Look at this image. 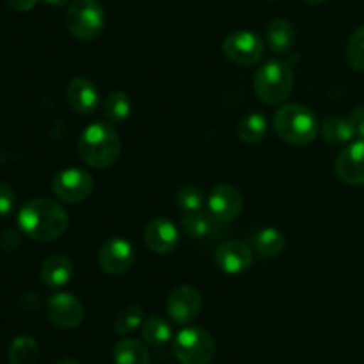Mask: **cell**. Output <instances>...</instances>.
I'll return each instance as SVG.
<instances>
[{
  "mask_svg": "<svg viewBox=\"0 0 364 364\" xmlns=\"http://www.w3.org/2000/svg\"><path fill=\"white\" fill-rule=\"evenodd\" d=\"M252 84L259 102L265 105H279L294 91V68L287 60H269L256 70Z\"/></svg>",
  "mask_w": 364,
  "mask_h": 364,
  "instance_id": "4",
  "label": "cell"
},
{
  "mask_svg": "<svg viewBox=\"0 0 364 364\" xmlns=\"http://www.w3.org/2000/svg\"><path fill=\"white\" fill-rule=\"evenodd\" d=\"M73 276V265L68 256L53 255L43 262L41 270H39V277L41 283L46 288H60L68 284V281Z\"/></svg>",
  "mask_w": 364,
  "mask_h": 364,
  "instance_id": "17",
  "label": "cell"
},
{
  "mask_svg": "<svg viewBox=\"0 0 364 364\" xmlns=\"http://www.w3.org/2000/svg\"><path fill=\"white\" fill-rule=\"evenodd\" d=\"M142 320H144V313H142L141 306H128L117 315L116 322H114V331L119 336H127L141 327Z\"/></svg>",
  "mask_w": 364,
  "mask_h": 364,
  "instance_id": "27",
  "label": "cell"
},
{
  "mask_svg": "<svg viewBox=\"0 0 364 364\" xmlns=\"http://www.w3.org/2000/svg\"><path fill=\"white\" fill-rule=\"evenodd\" d=\"M274 132L287 144L306 146L316 139L320 123L308 107L290 103L281 107L274 116Z\"/></svg>",
  "mask_w": 364,
  "mask_h": 364,
  "instance_id": "3",
  "label": "cell"
},
{
  "mask_svg": "<svg viewBox=\"0 0 364 364\" xmlns=\"http://www.w3.org/2000/svg\"><path fill=\"white\" fill-rule=\"evenodd\" d=\"M132 102L130 96L123 91L110 92L103 102V114L110 124H119L130 116Z\"/></svg>",
  "mask_w": 364,
  "mask_h": 364,
  "instance_id": "24",
  "label": "cell"
},
{
  "mask_svg": "<svg viewBox=\"0 0 364 364\" xmlns=\"http://www.w3.org/2000/svg\"><path fill=\"white\" fill-rule=\"evenodd\" d=\"M78 155L95 169L114 166L121 155V139L110 124L96 121L91 123L78 139Z\"/></svg>",
  "mask_w": 364,
  "mask_h": 364,
  "instance_id": "2",
  "label": "cell"
},
{
  "mask_svg": "<svg viewBox=\"0 0 364 364\" xmlns=\"http://www.w3.org/2000/svg\"><path fill=\"white\" fill-rule=\"evenodd\" d=\"M256 251L267 258L279 256L284 249V235L274 228H263L255 237Z\"/></svg>",
  "mask_w": 364,
  "mask_h": 364,
  "instance_id": "25",
  "label": "cell"
},
{
  "mask_svg": "<svg viewBox=\"0 0 364 364\" xmlns=\"http://www.w3.org/2000/svg\"><path fill=\"white\" fill-rule=\"evenodd\" d=\"M201 295L194 287H188V284L178 287L176 290L171 291L169 299H167V313H169L171 320L180 326L194 322L201 313Z\"/></svg>",
  "mask_w": 364,
  "mask_h": 364,
  "instance_id": "12",
  "label": "cell"
},
{
  "mask_svg": "<svg viewBox=\"0 0 364 364\" xmlns=\"http://www.w3.org/2000/svg\"><path fill=\"white\" fill-rule=\"evenodd\" d=\"M18 224L25 237L36 242H52L68 230V213L59 203L48 198H32L18 212Z\"/></svg>",
  "mask_w": 364,
  "mask_h": 364,
  "instance_id": "1",
  "label": "cell"
},
{
  "mask_svg": "<svg viewBox=\"0 0 364 364\" xmlns=\"http://www.w3.org/2000/svg\"><path fill=\"white\" fill-rule=\"evenodd\" d=\"M20 245V235L14 230H6L0 237V247L7 252L16 251V247Z\"/></svg>",
  "mask_w": 364,
  "mask_h": 364,
  "instance_id": "32",
  "label": "cell"
},
{
  "mask_svg": "<svg viewBox=\"0 0 364 364\" xmlns=\"http://www.w3.org/2000/svg\"><path fill=\"white\" fill-rule=\"evenodd\" d=\"M213 223H215L213 217L206 215L201 210H198V212H187L181 217V228H183L185 235L191 238L208 237L213 228Z\"/></svg>",
  "mask_w": 364,
  "mask_h": 364,
  "instance_id": "26",
  "label": "cell"
},
{
  "mask_svg": "<svg viewBox=\"0 0 364 364\" xmlns=\"http://www.w3.org/2000/svg\"><path fill=\"white\" fill-rule=\"evenodd\" d=\"M334 173L343 183L364 185V141L352 142L336 156Z\"/></svg>",
  "mask_w": 364,
  "mask_h": 364,
  "instance_id": "14",
  "label": "cell"
},
{
  "mask_svg": "<svg viewBox=\"0 0 364 364\" xmlns=\"http://www.w3.org/2000/svg\"><path fill=\"white\" fill-rule=\"evenodd\" d=\"M43 2L48 4V6H52V7H63V6H66L70 0H43Z\"/></svg>",
  "mask_w": 364,
  "mask_h": 364,
  "instance_id": "34",
  "label": "cell"
},
{
  "mask_svg": "<svg viewBox=\"0 0 364 364\" xmlns=\"http://www.w3.org/2000/svg\"><path fill=\"white\" fill-rule=\"evenodd\" d=\"M320 134L323 141L331 146H343L354 139V130L348 121V117L329 116L320 124Z\"/></svg>",
  "mask_w": 364,
  "mask_h": 364,
  "instance_id": "19",
  "label": "cell"
},
{
  "mask_svg": "<svg viewBox=\"0 0 364 364\" xmlns=\"http://www.w3.org/2000/svg\"><path fill=\"white\" fill-rule=\"evenodd\" d=\"M213 262H215L217 269L224 274H242L249 270L252 263V251L247 244L238 240L224 242L213 255Z\"/></svg>",
  "mask_w": 364,
  "mask_h": 364,
  "instance_id": "13",
  "label": "cell"
},
{
  "mask_svg": "<svg viewBox=\"0 0 364 364\" xmlns=\"http://www.w3.org/2000/svg\"><path fill=\"white\" fill-rule=\"evenodd\" d=\"M267 130H269V123H267L265 116L251 112L244 119H240L237 127V135L244 144H258L265 139Z\"/></svg>",
  "mask_w": 364,
  "mask_h": 364,
  "instance_id": "20",
  "label": "cell"
},
{
  "mask_svg": "<svg viewBox=\"0 0 364 364\" xmlns=\"http://www.w3.org/2000/svg\"><path fill=\"white\" fill-rule=\"evenodd\" d=\"M142 338L151 347L162 348L173 338V329H171L167 320L160 318V316H151V318L142 323Z\"/></svg>",
  "mask_w": 364,
  "mask_h": 364,
  "instance_id": "23",
  "label": "cell"
},
{
  "mask_svg": "<svg viewBox=\"0 0 364 364\" xmlns=\"http://www.w3.org/2000/svg\"><path fill=\"white\" fill-rule=\"evenodd\" d=\"M38 355V341L32 336L14 338L9 345V352H7V358H9L11 364H36Z\"/></svg>",
  "mask_w": 364,
  "mask_h": 364,
  "instance_id": "22",
  "label": "cell"
},
{
  "mask_svg": "<svg viewBox=\"0 0 364 364\" xmlns=\"http://www.w3.org/2000/svg\"><path fill=\"white\" fill-rule=\"evenodd\" d=\"M176 205L183 213L198 212L203 208V192L196 185H185L178 191Z\"/></svg>",
  "mask_w": 364,
  "mask_h": 364,
  "instance_id": "29",
  "label": "cell"
},
{
  "mask_svg": "<svg viewBox=\"0 0 364 364\" xmlns=\"http://www.w3.org/2000/svg\"><path fill=\"white\" fill-rule=\"evenodd\" d=\"M14 205H16V196H14L13 187L0 181V217L9 215L14 210Z\"/></svg>",
  "mask_w": 364,
  "mask_h": 364,
  "instance_id": "30",
  "label": "cell"
},
{
  "mask_svg": "<svg viewBox=\"0 0 364 364\" xmlns=\"http://www.w3.org/2000/svg\"><path fill=\"white\" fill-rule=\"evenodd\" d=\"M265 43L251 31H237L228 36L223 43V53L237 66H255L262 60Z\"/></svg>",
  "mask_w": 364,
  "mask_h": 364,
  "instance_id": "7",
  "label": "cell"
},
{
  "mask_svg": "<svg viewBox=\"0 0 364 364\" xmlns=\"http://www.w3.org/2000/svg\"><path fill=\"white\" fill-rule=\"evenodd\" d=\"M55 364H78V363L71 358H60V359H57Z\"/></svg>",
  "mask_w": 364,
  "mask_h": 364,
  "instance_id": "35",
  "label": "cell"
},
{
  "mask_svg": "<svg viewBox=\"0 0 364 364\" xmlns=\"http://www.w3.org/2000/svg\"><path fill=\"white\" fill-rule=\"evenodd\" d=\"M173 352L181 364H210L215 358V341L205 329L188 327L174 338Z\"/></svg>",
  "mask_w": 364,
  "mask_h": 364,
  "instance_id": "6",
  "label": "cell"
},
{
  "mask_svg": "<svg viewBox=\"0 0 364 364\" xmlns=\"http://www.w3.org/2000/svg\"><path fill=\"white\" fill-rule=\"evenodd\" d=\"M244 208V199L238 188L230 183H219L208 196L210 215L215 223H233Z\"/></svg>",
  "mask_w": 364,
  "mask_h": 364,
  "instance_id": "10",
  "label": "cell"
},
{
  "mask_svg": "<svg viewBox=\"0 0 364 364\" xmlns=\"http://www.w3.org/2000/svg\"><path fill=\"white\" fill-rule=\"evenodd\" d=\"M46 315L59 329H75L84 320V306L75 295L55 294L46 302Z\"/></svg>",
  "mask_w": 364,
  "mask_h": 364,
  "instance_id": "11",
  "label": "cell"
},
{
  "mask_svg": "<svg viewBox=\"0 0 364 364\" xmlns=\"http://www.w3.org/2000/svg\"><path fill=\"white\" fill-rule=\"evenodd\" d=\"M105 14L98 0H73L68 7L66 27L80 41H92L103 31Z\"/></svg>",
  "mask_w": 364,
  "mask_h": 364,
  "instance_id": "5",
  "label": "cell"
},
{
  "mask_svg": "<svg viewBox=\"0 0 364 364\" xmlns=\"http://www.w3.org/2000/svg\"><path fill=\"white\" fill-rule=\"evenodd\" d=\"M134 245L121 237L109 238L98 252V263L102 270L110 276H123L134 267Z\"/></svg>",
  "mask_w": 364,
  "mask_h": 364,
  "instance_id": "9",
  "label": "cell"
},
{
  "mask_svg": "<svg viewBox=\"0 0 364 364\" xmlns=\"http://www.w3.org/2000/svg\"><path fill=\"white\" fill-rule=\"evenodd\" d=\"M92 188H95V180L91 174L77 167L60 171L52 181V191L55 198L68 205H78L85 201L92 194Z\"/></svg>",
  "mask_w": 364,
  "mask_h": 364,
  "instance_id": "8",
  "label": "cell"
},
{
  "mask_svg": "<svg viewBox=\"0 0 364 364\" xmlns=\"http://www.w3.org/2000/svg\"><path fill=\"white\" fill-rule=\"evenodd\" d=\"M348 121H350L352 130H354V139L364 141V105L355 107L348 116Z\"/></svg>",
  "mask_w": 364,
  "mask_h": 364,
  "instance_id": "31",
  "label": "cell"
},
{
  "mask_svg": "<svg viewBox=\"0 0 364 364\" xmlns=\"http://www.w3.org/2000/svg\"><path fill=\"white\" fill-rule=\"evenodd\" d=\"M4 2H6V6H9L11 9L25 13V11H31L32 7L38 4V0H4Z\"/></svg>",
  "mask_w": 364,
  "mask_h": 364,
  "instance_id": "33",
  "label": "cell"
},
{
  "mask_svg": "<svg viewBox=\"0 0 364 364\" xmlns=\"http://www.w3.org/2000/svg\"><path fill=\"white\" fill-rule=\"evenodd\" d=\"M66 102L75 112L87 116L98 109L100 91L95 82L84 77H77L66 85Z\"/></svg>",
  "mask_w": 364,
  "mask_h": 364,
  "instance_id": "15",
  "label": "cell"
},
{
  "mask_svg": "<svg viewBox=\"0 0 364 364\" xmlns=\"http://www.w3.org/2000/svg\"><path fill=\"white\" fill-rule=\"evenodd\" d=\"M112 355L116 364H149L148 348L139 340H121L114 347Z\"/></svg>",
  "mask_w": 364,
  "mask_h": 364,
  "instance_id": "21",
  "label": "cell"
},
{
  "mask_svg": "<svg viewBox=\"0 0 364 364\" xmlns=\"http://www.w3.org/2000/svg\"><path fill=\"white\" fill-rule=\"evenodd\" d=\"M267 43L269 48L277 55H284L295 45V28L284 18H276L267 27Z\"/></svg>",
  "mask_w": 364,
  "mask_h": 364,
  "instance_id": "18",
  "label": "cell"
},
{
  "mask_svg": "<svg viewBox=\"0 0 364 364\" xmlns=\"http://www.w3.org/2000/svg\"><path fill=\"white\" fill-rule=\"evenodd\" d=\"M345 55H347V63L352 70L364 71V25L352 32Z\"/></svg>",
  "mask_w": 364,
  "mask_h": 364,
  "instance_id": "28",
  "label": "cell"
},
{
  "mask_svg": "<svg viewBox=\"0 0 364 364\" xmlns=\"http://www.w3.org/2000/svg\"><path fill=\"white\" fill-rule=\"evenodd\" d=\"M178 233L176 226L171 220L155 219L146 226L144 230V242L153 252L156 255H167L178 245Z\"/></svg>",
  "mask_w": 364,
  "mask_h": 364,
  "instance_id": "16",
  "label": "cell"
},
{
  "mask_svg": "<svg viewBox=\"0 0 364 364\" xmlns=\"http://www.w3.org/2000/svg\"><path fill=\"white\" fill-rule=\"evenodd\" d=\"M306 4H311V6H320V4H323L326 0H304Z\"/></svg>",
  "mask_w": 364,
  "mask_h": 364,
  "instance_id": "36",
  "label": "cell"
}]
</instances>
